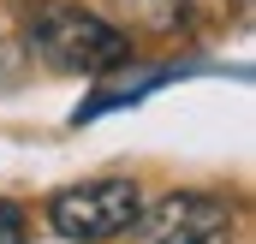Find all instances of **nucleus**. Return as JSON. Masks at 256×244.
Returning <instances> with one entry per match:
<instances>
[{
	"instance_id": "20e7f679",
	"label": "nucleus",
	"mask_w": 256,
	"mask_h": 244,
	"mask_svg": "<svg viewBox=\"0 0 256 244\" xmlns=\"http://www.w3.org/2000/svg\"><path fill=\"white\" fill-rule=\"evenodd\" d=\"M0 244H24V208L0 202Z\"/></svg>"
},
{
	"instance_id": "f257e3e1",
	"label": "nucleus",
	"mask_w": 256,
	"mask_h": 244,
	"mask_svg": "<svg viewBox=\"0 0 256 244\" xmlns=\"http://www.w3.org/2000/svg\"><path fill=\"white\" fill-rule=\"evenodd\" d=\"M30 42H36V54L48 66L90 72V78H102V72L131 60V36L120 24H108V18H96L84 6H66V0H42L30 12Z\"/></svg>"
},
{
	"instance_id": "7ed1b4c3",
	"label": "nucleus",
	"mask_w": 256,
	"mask_h": 244,
	"mask_svg": "<svg viewBox=\"0 0 256 244\" xmlns=\"http://www.w3.org/2000/svg\"><path fill=\"white\" fill-rule=\"evenodd\" d=\"M131 226H137V244H226L232 208L220 196H202V190H173L149 214H137Z\"/></svg>"
},
{
	"instance_id": "f03ea898",
	"label": "nucleus",
	"mask_w": 256,
	"mask_h": 244,
	"mask_svg": "<svg viewBox=\"0 0 256 244\" xmlns=\"http://www.w3.org/2000/svg\"><path fill=\"white\" fill-rule=\"evenodd\" d=\"M143 214V196L131 179H90V184H72L48 202V220L54 232L72 244H108L131 232V220Z\"/></svg>"
}]
</instances>
